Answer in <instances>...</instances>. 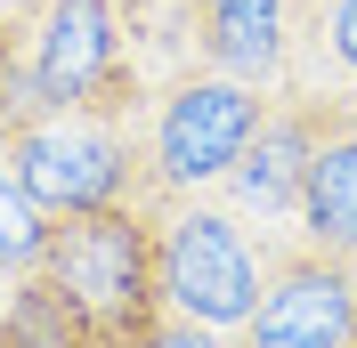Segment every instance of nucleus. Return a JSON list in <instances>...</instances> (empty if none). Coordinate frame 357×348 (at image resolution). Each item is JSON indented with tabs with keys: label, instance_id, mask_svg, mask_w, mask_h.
Returning <instances> with one entry per match:
<instances>
[{
	"label": "nucleus",
	"instance_id": "1",
	"mask_svg": "<svg viewBox=\"0 0 357 348\" xmlns=\"http://www.w3.org/2000/svg\"><path fill=\"white\" fill-rule=\"evenodd\" d=\"M41 276L89 316L98 348H130L162 316L155 283V203H114V211H73L49 227Z\"/></svg>",
	"mask_w": 357,
	"mask_h": 348
},
{
	"label": "nucleus",
	"instance_id": "2",
	"mask_svg": "<svg viewBox=\"0 0 357 348\" xmlns=\"http://www.w3.org/2000/svg\"><path fill=\"white\" fill-rule=\"evenodd\" d=\"M0 154H8V178L49 219L114 211V203H155L146 130H138L130 113H41L33 130H17Z\"/></svg>",
	"mask_w": 357,
	"mask_h": 348
},
{
	"label": "nucleus",
	"instance_id": "3",
	"mask_svg": "<svg viewBox=\"0 0 357 348\" xmlns=\"http://www.w3.org/2000/svg\"><path fill=\"white\" fill-rule=\"evenodd\" d=\"M268 251L244 235V219L211 195H155V283L171 316L236 332L260 300Z\"/></svg>",
	"mask_w": 357,
	"mask_h": 348
},
{
	"label": "nucleus",
	"instance_id": "4",
	"mask_svg": "<svg viewBox=\"0 0 357 348\" xmlns=\"http://www.w3.org/2000/svg\"><path fill=\"white\" fill-rule=\"evenodd\" d=\"M24 65L41 89V113H130L138 122L146 81L122 41V0H33Z\"/></svg>",
	"mask_w": 357,
	"mask_h": 348
},
{
	"label": "nucleus",
	"instance_id": "5",
	"mask_svg": "<svg viewBox=\"0 0 357 348\" xmlns=\"http://www.w3.org/2000/svg\"><path fill=\"white\" fill-rule=\"evenodd\" d=\"M268 89L236 81V73L187 65L155 106H146V171H155V195H203L220 187L227 162L244 154V138L260 130Z\"/></svg>",
	"mask_w": 357,
	"mask_h": 348
},
{
	"label": "nucleus",
	"instance_id": "6",
	"mask_svg": "<svg viewBox=\"0 0 357 348\" xmlns=\"http://www.w3.org/2000/svg\"><path fill=\"white\" fill-rule=\"evenodd\" d=\"M227 340L236 348H349L357 340V260L317 251V243L268 251L260 300Z\"/></svg>",
	"mask_w": 357,
	"mask_h": 348
},
{
	"label": "nucleus",
	"instance_id": "7",
	"mask_svg": "<svg viewBox=\"0 0 357 348\" xmlns=\"http://www.w3.org/2000/svg\"><path fill=\"white\" fill-rule=\"evenodd\" d=\"M341 97H317V89H268L260 130L244 138V154L227 162L220 195L236 219H292L301 211V187H309V154L317 138L333 130Z\"/></svg>",
	"mask_w": 357,
	"mask_h": 348
},
{
	"label": "nucleus",
	"instance_id": "8",
	"mask_svg": "<svg viewBox=\"0 0 357 348\" xmlns=\"http://www.w3.org/2000/svg\"><path fill=\"white\" fill-rule=\"evenodd\" d=\"M187 33L211 73L284 89L292 73V0H187Z\"/></svg>",
	"mask_w": 357,
	"mask_h": 348
},
{
	"label": "nucleus",
	"instance_id": "9",
	"mask_svg": "<svg viewBox=\"0 0 357 348\" xmlns=\"http://www.w3.org/2000/svg\"><path fill=\"white\" fill-rule=\"evenodd\" d=\"M292 219H301V243L357 260V97H341L333 130L317 138L309 187H301V211H292Z\"/></svg>",
	"mask_w": 357,
	"mask_h": 348
},
{
	"label": "nucleus",
	"instance_id": "10",
	"mask_svg": "<svg viewBox=\"0 0 357 348\" xmlns=\"http://www.w3.org/2000/svg\"><path fill=\"white\" fill-rule=\"evenodd\" d=\"M284 89L357 97V0H292V73Z\"/></svg>",
	"mask_w": 357,
	"mask_h": 348
},
{
	"label": "nucleus",
	"instance_id": "11",
	"mask_svg": "<svg viewBox=\"0 0 357 348\" xmlns=\"http://www.w3.org/2000/svg\"><path fill=\"white\" fill-rule=\"evenodd\" d=\"M0 348H98V332L33 267V276H8V292H0Z\"/></svg>",
	"mask_w": 357,
	"mask_h": 348
},
{
	"label": "nucleus",
	"instance_id": "12",
	"mask_svg": "<svg viewBox=\"0 0 357 348\" xmlns=\"http://www.w3.org/2000/svg\"><path fill=\"white\" fill-rule=\"evenodd\" d=\"M49 227H57V219H49L41 203L17 187V178L0 171V283H8V276H33V267H41Z\"/></svg>",
	"mask_w": 357,
	"mask_h": 348
},
{
	"label": "nucleus",
	"instance_id": "13",
	"mask_svg": "<svg viewBox=\"0 0 357 348\" xmlns=\"http://www.w3.org/2000/svg\"><path fill=\"white\" fill-rule=\"evenodd\" d=\"M33 122H41V89H33V65H24V8H8L0 17V146Z\"/></svg>",
	"mask_w": 357,
	"mask_h": 348
},
{
	"label": "nucleus",
	"instance_id": "14",
	"mask_svg": "<svg viewBox=\"0 0 357 348\" xmlns=\"http://www.w3.org/2000/svg\"><path fill=\"white\" fill-rule=\"evenodd\" d=\"M130 348H236V340H227V332H211V324H195V316H171V308H162V316L138 332Z\"/></svg>",
	"mask_w": 357,
	"mask_h": 348
},
{
	"label": "nucleus",
	"instance_id": "15",
	"mask_svg": "<svg viewBox=\"0 0 357 348\" xmlns=\"http://www.w3.org/2000/svg\"><path fill=\"white\" fill-rule=\"evenodd\" d=\"M8 8H33V0H0V17H8Z\"/></svg>",
	"mask_w": 357,
	"mask_h": 348
},
{
	"label": "nucleus",
	"instance_id": "16",
	"mask_svg": "<svg viewBox=\"0 0 357 348\" xmlns=\"http://www.w3.org/2000/svg\"><path fill=\"white\" fill-rule=\"evenodd\" d=\"M349 348H357V340H349Z\"/></svg>",
	"mask_w": 357,
	"mask_h": 348
}]
</instances>
